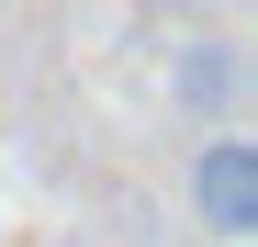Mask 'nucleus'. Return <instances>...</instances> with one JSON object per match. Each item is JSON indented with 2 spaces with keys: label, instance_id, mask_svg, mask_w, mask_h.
Masks as SVG:
<instances>
[{
  "label": "nucleus",
  "instance_id": "nucleus-1",
  "mask_svg": "<svg viewBox=\"0 0 258 247\" xmlns=\"http://www.w3.org/2000/svg\"><path fill=\"white\" fill-rule=\"evenodd\" d=\"M191 214L202 236H258V146H247V124H202V146H191Z\"/></svg>",
  "mask_w": 258,
  "mask_h": 247
},
{
  "label": "nucleus",
  "instance_id": "nucleus-2",
  "mask_svg": "<svg viewBox=\"0 0 258 247\" xmlns=\"http://www.w3.org/2000/svg\"><path fill=\"white\" fill-rule=\"evenodd\" d=\"M168 101H191V112H225V101H236V45H191L180 68H168Z\"/></svg>",
  "mask_w": 258,
  "mask_h": 247
}]
</instances>
